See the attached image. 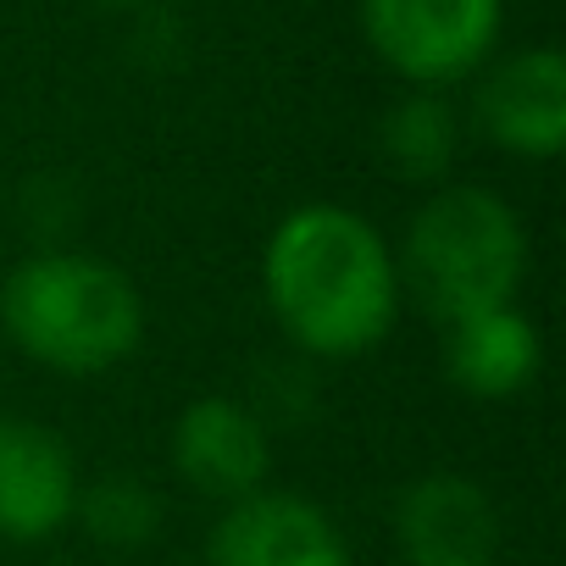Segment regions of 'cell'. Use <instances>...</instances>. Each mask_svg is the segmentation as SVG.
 <instances>
[{
    "instance_id": "1",
    "label": "cell",
    "mask_w": 566,
    "mask_h": 566,
    "mask_svg": "<svg viewBox=\"0 0 566 566\" xmlns=\"http://www.w3.org/2000/svg\"><path fill=\"white\" fill-rule=\"evenodd\" d=\"M266 301L306 356H367L400 312V272L384 233L345 206H301L277 222L261 261Z\"/></svg>"
},
{
    "instance_id": "2",
    "label": "cell",
    "mask_w": 566,
    "mask_h": 566,
    "mask_svg": "<svg viewBox=\"0 0 566 566\" xmlns=\"http://www.w3.org/2000/svg\"><path fill=\"white\" fill-rule=\"evenodd\" d=\"M7 334L56 373H106L139 350L145 306L139 290L106 261L45 250L29 255L0 290Z\"/></svg>"
},
{
    "instance_id": "3",
    "label": "cell",
    "mask_w": 566,
    "mask_h": 566,
    "mask_svg": "<svg viewBox=\"0 0 566 566\" xmlns=\"http://www.w3.org/2000/svg\"><path fill=\"white\" fill-rule=\"evenodd\" d=\"M395 272L422 301V312L450 328L516 301V283L527 272V233L494 189H439L411 217Z\"/></svg>"
},
{
    "instance_id": "4",
    "label": "cell",
    "mask_w": 566,
    "mask_h": 566,
    "mask_svg": "<svg viewBox=\"0 0 566 566\" xmlns=\"http://www.w3.org/2000/svg\"><path fill=\"white\" fill-rule=\"evenodd\" d=\"M505 0H361L367 45L417 90L478 73L500 40Z\"/></svg>"
},
{
    "instance_id": "5",
    "label": "cell",
    "mask_w": 566,
    "mask_h": 566,
    "mask_svg": "<svg viewBox=\"0 0 566 566\" xmlns=\"http://www.w3.org/2000/svg\"><path fill=\"white\" fill-rule=\"evenodd\" d=\"M211 566H350L334 516L301 494L255 489L222 511L206 544Z\"/></svg>"
},
{
    "instance_id": "6",
    "label": "cell",
    "mask_w": 566,
    "mask_h": 566,
    "mask_svg": "<svg viewBox=\"0 0 566 566\" xmlns=\"http://www.w3.org/2000/svg\"><path fill=\"white\" fill-rule=\"evenodd\" d=\"M478 128L511 156H555L566 145V56L555 45L494 62L472 101Z\"/></svg>"
},
{
    "instance_id": "7",
    "label": "cell",
    "mask_w": 566,
    "mask_h": 566,
    "mask_svg": "<svg viewBox=\"0 0 566 566\" xmlns=\"http://www.w3.org/2000/svg\"><path fill=\"white\" fill-rule=\"evenodd\" d=\"M395 538L411 566H494L500 511L472 478L428 472L400 494Z\"/></svg>"
},
{
    "instance_id": "8",
    "label": "cell",
    "mask_w": 566,
    "mask_h": 566,
    "mask_svg": "<svg viewBox=\"0 0 566 566\" xmlns=\"http://www.w3.org/2000/svg\"><path fill=\"white\" fill-rule=\"evenodd\" d=\"M78 505V467L73 450L29 422V417H0V538H51L73 522Z\"/></svg>"
},
{
    "instance_id": "9",
    "label": "cell",
    "mask_w": 566,
    "mask_h": 566,
    "mask_svg": "<svg viewBox=\"0 0 566 566\" xmlns=\"http://www.w3.org/2000/svg\"><path fill=\"white\" fill-rule=\"evenodd\" d=\"M266 461H272L266 428L250 406L222 400V395H206V400L184 406V417L172 428V467L195 494L233 505V500L261 489Z\"/></svg>"
},
{
    "instance_id": "10",
    "label": "cell",
    "mask_w": 566,
    "mask_h": 566,
    "mask_svg": "<svg viewBox=\"0 0 566 566\" xmlns=\"http://www.w3.org/2000/svg\"><path fill=\"white\" fill-rule=\"evenodd\" d=\"M538 361H544L538 328L516 306H494V312H478L467 323H450L444 367H450L455 389H467L472 400L522 395L538 378Z\"/></svg>"
},
{
    "instance_id": "11",
    "label": "cell",
    "mask_w": 566,
    "mask_h": 566,
    "mask_svg": "<svg viewBox=\"0 0 566 566\" xmlns=\"http://www.w3.org/2000/svg\"><path fill=\"white\" fill-rule=\"evenodd\" d=\"M384 156L400 178H444L461 150V123L444 95L417 90L395 112H384Z\"/></svg>"
},
{
    "instance_id": "12",
    "label": "cell",
    "mask_w": 566,
    "mask_h": 566,
    "mask_svg": "<svg viewBox=\"0 0 566 566\" xmlns=\"http://www.w3.org/2000/svg\"><path fill=\"white\" fill-rule=\"evenodd\" d=\"M73 511L84 516V527H90L101 544H117V549L145 544V538L156 533V516H161L156 494H150L134 472H106L101 483L78 489V505H73Z\"/></svg>"
},
{
    "instance_id": "13",
    "label": "cell",
    "mask_w": 566,
    "mask_h": 566,
    "mask_svg": "<svg viewBox=\"0 0 566 566\" xmlns=\"http://www.w3.org/2000/svg\"><path fill=\"white\" fill-rule=\"evenodd\" d=\"M101 7H134V0H101Z\"/></svg>"
}]
</instances>
